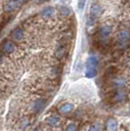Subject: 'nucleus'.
Returning <instances> with one entry per match:
<instances>
[{
    "instance_id": "nucleus-1",
    "label": "nucleus",
    "mask_w": 130,
    "mask_h": 131,
    "mask_svg": "<svg viewBox=\"0 0 130 131\" xmlns=\"http://www.w3.org/2000/svg\"><path fill=\"white\" fill-rule=\"evenodd\" d=\"M33 131H45L42 128H36ZM78 131H109L106 127V121L105 123L99 121V120H95V121H90V122H86L81 126L80 129Z\"/></svg>"
},
{
    "instance_id": "nucleus-2",
    "label": "nucleus",
    "mask_w": 130,
    "mask_h": 131,
    "mask_svg": "<svg viewBox=\"0 0 130 131\" xmlns=\"http://www.w3.org/2000/svg\"><path fill=\"white\" fill-rule=\"evenodd\" d=\"M99 59L96 56H90L86 61V70L85 75L87 78H93L97 75Z\"/></svg>"
},
{
    "instance_id": "nucleus-3",
    "label": "nucleus",
    "mask_w": 130,
    "mask_h": 131,
    "mask_svg": "<svg viewBox=\"0 0 130 131\" xmlns=\"http://www.w3.org/2000/svg\"><path fill=\"white\" fill-rule=\"evenodd\" d=\"M125 100H127V94L124 91H121L118 89H114L110 93V102L113 104L122 103Z\"/></svg>"
},
{
    "instance_id": "nucleus-4",
    "label": "nucleus",
    "mask_w": 130,
    "mask_h": 131,
    "mask_svg": "<svg viewBox=\"0 0 130 131\" xmlns=\"http://www.w3.org/2000/svg\"><path fill=\"white\" fill-rule=\"evenodd\" d=\"M116 38H117V42L119 44L120 49H124V46H127L129 42V31L127 29L120 30L116 35Z\"/></svg>"
},
{
    "instance_id": "nucleus-5",
    "label": "nucleus",
    "mask_w": 130,
    "mask_h": 131,
    "mask_svg": "<svg viewBox=\"0 0 130 131\" xmlns=\"http://www.w3.org/2000/svg\"><path fill=\"white\" fill-rule=\"evenodd\" d=\"M28 0H9L5 5V8L4 10L7 13H12L14 12L15 10L19 9L20 6L24 5L26 2H27Z\"/></svg>"
},
{
    "instance_id": "nucleus-6",
    "label": "nucleus",
    "mask_w": 130,
    "mask_h": 131,
    "mask_svg": "<svg viewBox=\"0 0 130 131\" xmlns=\"http://www.w3.org/2000/svg\"><path fill=\"white\" fill-rule=\"evenodd\" d=\"M46 105V100L44 98H38L36 100H34L31 105H30V112L36 115V114H39L42 110L44 109Z\"/></svg>"
},
{
    "instance_id": "nucleus-7",
    "label": "nucleus",
    "mask_w": 130,
    "mask_h": 131,
    "mask_svg": "<svg viewBox=\"0 0 130 131\" xmlns=\"http://www.w3.org/2000/svg\"><path fill=\"white\" fill-rule=\"evenodd\" d=\"M0 49L2 54H12L15 51V44L10 40H4L0 45Z\"/></svg>"
},
{
    "instance_id": "nucleus-8",
    "label": "nucleus",
    "mask_w": 130,
    "mask_h": 131,
    "mask_svg": "<svg viewBox=\"0 0 130 131\" xmlns=\"http://www.w3.org/2000/svg\"><path fill=\"white\" fill-rule=\"evenodd\" d=\"M25 36V31L22 27H16L11 31V37L15 41H21Z\"/></svg>"
},
{
    "instance_id": "nucleus-9",
    "label": "nucleus",
    "mask_w": 130,
    "mask_h": 131,
    "mask_svg": "<svg viewBox=\"0 0 130 131\" xmlns=\"http://www.w3.org/2000/svg\"><path fill=\"white\" fill-rule=\"evenodd\" d=\"M73 108H74V106L71 103H66V104H63L62 106H60L58 111H59V113L61 115H66L71 113L73 111Z\"/></svg>"
},
{
    "instance_id": "nucleus-10",
    "label": "nucleus",
    "mask_w": 130,
    "mask_h": 131,
    "mask_svg": "<svg viewBox=\"0 0 130 131\" xmlns=\"http://www.w3.org/2000/svg\"><path fill=\"white\" fill-rule=\"evenodd\" d=\"M100 35H101V37L102 39H107L109 38L111 35H112V33H113V28L111 26H108V25H105L103 27L100 28Z\"/></svg>"
},
{
    "instance_id": "nucleus-11",
    "label": "nucleus",
    "mask_w": 130,
    "mask_h": 131,
    "mask_svg": "<svg viewBox=\"0 0 130 131\" xmlns=\"http://www.w3.org/2000/svg\"><path fill=\"white\" fill-rule=\"evenodd\" d=\"M67 54V47H66V45H60L57 47V49L55 50V57L58 59V60H61V59H63L64 57L66 56Z\"/></svg>"
},
{
    "instance_id": "nucleus-12",
    "label": "nucleus",
    "mask_w": 130,
    "mask_h": 131,
    "mask_svg": "<svg viewBox=\"0 0 130 131\" xmlns=\"http://www.w3.org/2000/svg\"><path fill=\"white\" fill-rule=\"evenodd\" d=\"M102 13H103V8L99 5V4L95 3V4H93L91 6V9H90V15L91 16L95 17L97 19L98 17L102 15Z\"/></svg>"
},
{
    "instance_id": "nucleus-13",
    "label": "nucleus",
    "mask_w": 130,
    "mask_h": 131,
    "mask_svg": "<svg viewBox=\"0 0 130 131\" xmlns=\"http://www.w3.org/2000/svg\"><path fill=\"white\" fill-rule=\"evenodd\" d=\"M54 14H55V9L53 7H46V8H44L43 10L41 11V13H40L41 17H42L43 19H46V20L51 19L52 17L54 16Z\"/></svg>"
},
{
    "instance_id": "nucleus-14",
    "label": "nucleus",
    "mask_w": 130,
    "mask_h": 131,
    "mask_svg": "<svg viewBox=\"0 0 130 131\" xmlns=\"http://www.w3.org/2000/svg\"><path fill=\"white\" fill-rule=\"evenodd\" d=\"M116 71L117 70H116V68L114 66L109 67L107 71H106V77H108V78H114L115 73H116Z\"/></svg>"
},
{
    "instance_id": "nucleus-15",
    "label": "nucleus",
    "mask_w": 130,
    "mask_h": 131,
    "mask_svg": "<svg viewBox=\"0 0 130 131\" xmlns=\"http://www.w3.org/2000/svg\"><path fill=\"white\" fill-rule=\"evenodd\" d=\"M60 12H61V15H62V16H64V17L69 16V15L71 13V9H70L69 7H62V8H61V10H60Z\"/></svg>"
},
{
    "instance_id": "nucleus-16",
    "label": "nucleus",
    "mask_w": 130,
    "mask_h": 131,
    "mask_svg": "<svg viewBox=\"0 0 130 131\" xmlns=\"http://www.w3.org/2000/svg\"><path fill=\"white\" fill-rule=\"evenodd\" d=\"M50 72H51L53 75H58V74H60V72H61V71H60V67L59 66H54V67L51 69Z\"/></svg>"
},
{
    "instance_id": "nucleus-17",
    "label": "nucleus",
    "mask_w": 130,
    "mask_h": 131,
    "mask_svg": "<svg viewBox=\"0 0 130 131\" xmlns=\"http://www.w3.org/2000/svg\"><path fill=\"white\" fill-rule=\"evenodd\" d=\"M95 22H96V18L91 16V15H89L88 19H87V25H88L89 27H91V26H93V25L95 24Z\"/></svg>"
},
{
    "instance_id": "nucleus-18",
    "label": "nucleus",
    "mask_w": 130,
    "mask_h": 131,
    "mask_svg": "<svg viewBox=\"0 0 130 131\" xmlns=\"http://www.w3.org/2000/svg\"><path fill=\"white\" fill-rule=\"evenodd\" d=\"M85 2H86V0H78V2H77V6H78V9H79V10H82V9L84 8V6H85Z\"/></svg>"
},
{
    "instance_id": "nucleus-19",
    "label": "nucleus",
    "mask_w": 130,
    "mask_h": 131,
    "mask_svg": "<svg viewBox=\"0 0 130 131\" xmlns=\"http://www.w3.org/2000/svg\"><path fill=\"white\" fill-rule=\"evenodd\" d=\"M10 19H8V20H6V19H3L1 22H0V32H1V30L3 29V27H5V25L7 24V22L9 21Z\"/></svg>"
},
{
    "instance_id": "nucleus-20",
    "label": "nucleus",
    "mask_w": 130,
    "mask_h": 131,
    "mask_svg": "<svg viewBox=\"0 0 130 131\" xmlns=\"http://www.w3.org/2000/svg\"><path fill=\"white\" fill-rule=\"evenodd\" d=\"M3 63V56H2V53H0V65Z\"/></svg>"
}]
</instances>
